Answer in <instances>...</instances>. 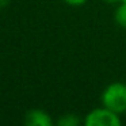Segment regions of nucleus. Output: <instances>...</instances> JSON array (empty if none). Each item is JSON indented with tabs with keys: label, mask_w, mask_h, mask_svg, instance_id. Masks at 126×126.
<instances>
[{
	"label": "nucleus",
	"mask_w": 126,
	"mask_h": 126,
	"mask_svg": "<svg viewBox=\"0 0 126 126\" xmlns=\"http://www.w3.org/2000/svg\"><path fill=\"white\" fill-rule=\"evenodd\" d=\"M103 106L111 109L112 111L122 114L126 111V83L114 81L103 90L100 95Z\"/></svg>",
	"instance_id": "obj_1"
},
{
	"label": "nucleus",
	"mask_w": 126,
	"mask_h": 126,
	"mask_svg": "<svg viewBox=\"0 0 126 126\" xmlns=\"http://www.w3.org/2000/svg\"><path fill=\"white\" fill-rule=\"evenodd\" d=\"M84 126H121L122 118L121 114L112 111L111 109L103 106L92 109L83 118Z\"/></svg>",
	"instance_id": "obj_2"
},
{
	"label": "nucleus",
	"mask_w": 126,
	"mask_h": 126,
	"mask_svg": "<svg viewBox=\"0 0 126 126\" xmlns=\"http://www.w3.org/2000/svg\"><path fill=\"white\" fill-rule=\"evenodd\" d=\"M53 123L50 114L41 109H33L25 115V125L27 126H52Z\"/></svg>",
	"instance_id": "obj_3"
},
{
	"label": "nucleus",
	"mask_w": 126,
	"mask_h": 126,
	"mask_svg": "<svg viewBox=\"0 0 126 126\" xmlns=\"http://www.w3.org/2000/svg\"><path fill=\"white\" fill-rule=\"evenodd\" d=\"M114 19L119 27L126 29V3H119L115 8Z\"/></svg>",
	"instance_id": "obj_4"
},
{
	"label": "nucleus",
	"mask_w": 126,
	"mask_h": 126,
	"mask_svg": "<svg viewBox=\"0 0 126 126\" xmlns=\"http://www.w3.org/2000/svg\"><path fill=\"white\" fill-rule=\"evenodd\" d=\"M80 123H81L80 118L77 117L76 114H72V112H69V114H64L63 117L57 121L58 126H79Z\"/></svg>",
	"instance_id": "obj_5"
},
{
	"label": "nucleus",
	"mask_w": 126,
	"mask_h": 126,
	"mask_svg": "<svg viewBox=\"0 0 126 126\" xmlns=\"http://www.w3.org/2000/svg\"><path fill=\"white\" fill-rule=\"evenodd\" d=\"M64 3H66L68 6H72V7H80L83 4H85L88 0H63Z\"/></svg>",
	"instance_id": "obj_6"
},
{
	"label": "nucleus",
	"mask_w": 126,
	"mask_h": 126,
	"mask_svg": "<svg viewBox=\"0 0 126 126\" xmlns=\"http://www.w3.org/2000/svg\"><path fill=\"white\" fill-rule=\"evenodd\" d=\"M106 3L110 4H119V3H126V0H104Z\"/></svg>",
	"instance_id": "obj_7"
}]
</instances>
